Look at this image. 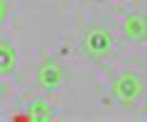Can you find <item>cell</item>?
Segmentation results:
<instances>
[{"label": "cell", "instance_id": "cell-7", "mask_svg": "<svg viewBox=\"0 0 147 122\" xmlns=\"http://www.w3.org/2000/svg\"><path fill=\"white\" fill-rule=\"evenodd\" d=\"M5 15H7V3H5V0H0V22L5 20Z\"/></svg>", "mask_w": 147, "mask_h": 122}, {"label": "cell", "instance_id": "cell-1", "mask_svg": "<svg viewBox=\"0 0 147 122\" xmlns=\"http://www.w3.org/2000/svg\"><path fill=\"white\" fill-rule=\"evenodd\" d=\"M145 90V81L135 73V71H123L115 81H113V98L123 105H132Z\"/></svg>", "mask_w": 147, "mask_h": 122}, {"label": "cell", "instance_id": "cell-2", "mask_svg": "<svg viewBox=\"0 0 147 122\" xmlns=\"http://www.w3.org/2000/svg\"><path fill=\"white\" fill-rule=\"evenodd\" d=\"M81 47H84V54L91 59H103L110 54L113 49V34L103 27H91L84 32V39H81Z\"/></svg>", "mask_w": 147, "mask_h": 122}, {"label": "cell", "instance_id": "cell-3", "mask_svg": "<svg viewBox=\"0 0 147 122\" xmlns=\"http://www.w3.org/2000/svg\"><path fill=\"white\" fill-rule=\"evenodd\" d=\"M61 78H64V71L59 61H54V59H44L37 66V83L42 90H57L61 85Z\"/></svg>", "mask_w": 147, "mask_h": 122}, {"label": "cell", "instance_id": "cell-6", "mask_svg": "<svg viewBox=\"0 0 147 122\" xmlns=\"http://www.w3.org/2000/svg\"><path fill=\"white\" fill-rule=\"evenodd\" d=\"M30 120H52V107L47 105L44 100H32L30 103Z\"/></svg>", "mask_w": 147, "mask_h": 122}, {"label": "cell", "instance_id": "cell-4", "mask_svg": "<svg viewBox=\"0 0 147 122\" xmlns=\"http://www.w3.org/2000/svg\"><path fill=\"white\" fill-rule=\"evenodd\" d=\"M123 34L130 42H145L147 39V15L145 12H130L123 20Z\"/></svg>", "mask_w": 147, "mask_h": 122}, {"label": "cell", "instance_id": "cell-5", "mask_svg": "<svg viewBox=\"0 0 147 122\" xmlns=\"http://www.w3.org/2000/svg\"><path fill=\"white\" fill-rule=\"evenodd\" d=\"M15 64H17V54H15V49H12L10 44L0 42V76L10 73V71L15 69Z\"/></svg>", "mask_w": 147, "mask_h": 122}]
</instances>
